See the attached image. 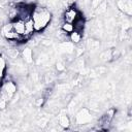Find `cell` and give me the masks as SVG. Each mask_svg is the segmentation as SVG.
<instances>
[{
    "mask_svg": "<svg viewBox=\"0 0 132 132\" xmlns=\"http://www.w3.org/2000/svg\"><path fill=\"white\" fill-rule=\"evenodd\" d=\"M31 19L34 23L35 32L43 31L52 22V11L45 6L35 5Z\"/></svg>",
    "mask_w": 132,
    "mask_h": 132,
    "instance_id": "6da1fadb",
    "label": "cell"
},
{
    "mask_svg": "<svg viewBox=\"0 0 132 132\" xmlns=\"http://www.w3.org/2000/svg\"><path fill=\"white\" fill-rule=\"evenodd\" d=\"M18 86L12 79L2 80L1 89H0V96L4 98L7 102H9L16 94Z\"/></svg>",
    "mask_w": 132,
    "mask_h": 132,
    "instance_id": "7a4b0ae2",
    "label": "cell"
},
{
    "mask_svg": "<svg viewBox=\"0 0 132 132\" xmlns=\"http://www.w3.org/2000/svg\"><path fill=\"white\" fill-rule=\"evenodd\" d=\"M79 15H80V11H79V9L77 8V6H75V5H70V6H68V7L64 10V12H63V22L72 24Z\"/></svg>",
    "mask_w": 132,
    "mask_h": 132,
    "instance_id": "3957f363",
    "label": "cell"
},
{
    "mask_svg": "<svg viewBox=\"0 0 132 132\" xmlns=\"http://www.w3.org/2000/svg\"><path fill=\"white\" fill-rule=\"evenodd\" d=\"M93 120V116L88 108H81L75 116V122L77 125H86L89 124Z\"/></svg>",
    "mask_w": 132,
    "mask_h": 132,
    "instance_id": "277c9868",
    "label": "cell"
},
{
    "mask_svg": "<svg viewBox=\"0 0 132 132\" xmlns=\"http://www.w3.org/2000/svg\"><path fill=\"white\" fill-rule=\"evenodd\" d=\"M117 7L121 12L130 16L132 14V3L131 0H117Z\"/></svg>",
    "mask_w": 132,
    "mask_h": 132,
    "instance_id": "5b68a950",
    "label": "cell"
},
{
    "mask_svg": "<svg viewBox=\"0 0 132 132\" xmlns=\"http://www.w3.org/2000/svg\"><path fill=\"white\" fill-rule=\"evenodd\" d=\"M35 32V28H34V23L32 21V19H29L27 21H25V33H24V37L26 40H28L29 38H31L33 36Z\"/></svg>",
    "mask_w": 132,
    "mask_h": 132,
    "instance_id": "8992f818",
    "label": "cell"
},
{
    "mask_svg": "<svg viewBox=\"0 0 132 132\" xmlns=\"http://www.w3.org/2000/svg\"><path fill=\"white\" fill-rule=\"evenodd\" d=\"M11 25L16 34H19L21 36L24 35V33H25V22L24 21H22L20 19H15V20L11 21Z\"/></svg>",
    "mask_w": 132,
    "mask_h": 132,
    "instance_id": "52a82bcc",
    "label": "cell"
},
{
    "mask_svg": "<svg viewBox=\"0 0 132 132\" xmlns=\"http://www.w3.org/2000/svg\"><path fill=\"white\" fill-rule=\"evenodd\" d=\"M59 48L62 53H64L66 55H70V54L74 53V44L70 41H62L59 44Z\"/></svg>",
    "mask_w": 132,
    "mask_h": 132,
    "instance_id": "ba28073f",
    "label": "cell"
},
{
    "mask_svg": "<svg viewBox=\"0 0 132 132\" xmlns=\"http://www.w3.org/2000/svg\"><path fill=\"white\" fill-rule=\"evenodd\" d=\"M21 56H22L23 60L25 61V63H27V64H30L34 61L33 51L30 47H24L23 51L21 52Z\"/></svg>",
    "mask_w": 132,
    "mask_h": 132,
    "instance_id": "9c48e42d",
    "label": "cell"
},
{
    "mask_svg": "<svg viewBox=\"0 0 132 132\" xmlns=\"http://www.w3.org/2000/svg\"><path fill=\"white\" fill-rule=\"evenodd\" d=\"M72 25H73L74 30L79 31V32H82L85 30V28H86V25H87V22H86L85 16H82L81 13H80V15L72 23Z\"/></svg>",
    "mask_w": 132,
    "mask_h": 132,
    "instance_id": "30bf717a",
    "label": "cell"
},
{
    "mask_svg": "<svg viewBox=\"0 0 132 132\" xmlns=\"http://www.w3.org/2000/svg\"><path fill=\"white\" fill-rule=\"evenodd\" d=\"M68 38H69V41L72 42L73 44H79L82 39V32L73 30L71 33L68 34Z\"/></svg>",
    "mask_w": 132,
    "mask_h": 132,
    "instance_id": "8fae6325",
    "label": "cell"
},
{
    "mask_svg": "<svg viewBox=\"0 0 132 132\" xmlns=\"http://www.w3.org/2000/svg\"><path fill=\"white\" fill-rule=\"evenodd\" d=\"M58 123L62 129H68L70 127V119L67 114H60L58 117Z\"/></svg>",
    "mask_w": 132,
    "mask_h": 132,
    "instance_id": "7c38bea8",
    "label": "cell"
},
{
    "mask_svg": "<svg viewBox=\"0 0 132 132\" xmlns=\"http://www.w3.org/2000/svg\"><path fill=\"white\" fill-rule=\"evenodd\" d=\"M87 47H88V50H90L92 52H95V51L99 50V47H100V41L98 39L91 38L87 42Z\"/></svg>",
    "mask_w": 132,
    "mask_h": 132,
    "instance_id": "4fadbf2b",
    "label": "cell"
},
{
    "mask_svg": "<svg viewBox=\"0 0 132 132\" xmlns=\"http://www.w3.org/2000/svg\"><path fill=\"white\" fill-rule=\"evenodd\" d=\"M94 10H95V12H96L97 14H99V15L104 14V13L107 11V0L101 1V2L97 5V7H96Z\"/></svg>",
    "mask_w": 132,
    "mask_h": 132,
    "instance_id": "5bb4252c",
    "label": "cell"
},
{
    "mask_svg": "<svg viewBox=\"0 0 132 132\" xmlns=\"http://www.w3.org/2000/svg\"><path fill=\"white\" fill-rule=\"evenodd\" d=\"M61 31L64 33V34H66L67 36H68V34L69 33H71L73 30H74V28H73V25L72 24H70V23H66V22H63L62 24H61Z\"/></svg>",
    "mask_w": 132,
    "mask_h": 132,
    "instance_id": "9a60e30c",
    "label": "cell"
},
{
    "mask_svg": "<svg viewBox=\"0 0 132 132\" xmlns=\"http://www.w3.org/2000/svg\"><path fill=\"white\" fill-rule=\"evenodd\" d=\"M99 59L103 62H109L111 61V50H106L104 52H102L99 55Z\"/></svg>",
    "mask_w": 132,
    "mask_h": 132,
    "instance_id": "2e32d148",
    "label": "cell"
},
{
    "mask_svg": "<svg viewBox=\"0 0 132 132\" xmlns=\"http://www.w3.org/2000/svg\"><path fill=\"white\" fill-rule=\"evenodd\" d=\"M20 55V52L19 50L16 48V46H13V47H10L7 50V56L11 59H16Z\"/></svg>",
    "mask_w": 132,
    "mask_h": 132,
    "instance_id": "e0dca14e",
    "label": "cell"
},
{
    "mask_svg": "<svg viewBox=\"0 0 132 132\" xmlns=\"http://www.w3.org/2000/svg\"><path fill=\"white\" fill-rule=\"evenodd\" d=\"M5 69H6V62L2 57H0V79L3 78L5 74Z\"/></svg>",
    "mask_w": 132,
    "mask_h": 132,
    "instance_id": "ac0fdd59",
    "label": "cell"
},
{
    "mask_svg": "<svg viewBox=\"0 0 132 132\" xmlns=\"http://www.w3.org/2000/svg\"><path fill=\"white\" fill-rule=\"evenodd\" d=\"M66 68V64L64 61H58L56 63V69L59 71V72H63Z\"/></svg>",
    "mask_w": 132,
    "mask_h": 132,
    "instance_id": "d6986e66",
    "label": "cell"
},
{
    "mask_svg": "<svg viewBox=\"0 0 132 132\" xmlns=\"http://www.w3.org/2000/svg\"><path fill=\"white\" fill-rule=\"evenodd\" d=\"M45 98H43L42 96L41 97H39V98H36L35 99V105L37 106V107H41L43 104H44V102H45Z\"/></svg>",
    "mask_w": 132,
    "mask_h": 132,
    "instance_id": "ffe728a7",
    "label": "cell"
},
{
    "mask_svg": "<svg viewBox=\"0 0 132 132\" xmlns=\"http://www.w3.org/2000/svg\"><path fill=\"white\" fill-rule=\"evenodd\" d=\"M52 92H53V88L51 87H48V88H46L43 92H42V97L43 98H45V99H47L50 96H51V94H52Z\"/></svg>",
    "mask_w": 132,
    "mask_h": 132,
    "instance_id": "44dd1931",
    "label": "cell"
},
{
    "mask_svg": "<svg viewBox=\"0 0 132 132\" xmlns=\"http://www.w3.org/2000/svg\"><path fill=\"white\" fill-rule=\"evenodd\" d=\"M7 101L4 99V98H2L1 96H0V109H4L5 107H6V105H7Z\"/></svg>",
    "mask_w": 132,
    "mask_h": 132,
    "instance_id": "7402d4cb",
    "label": "cell"
}]
</instances>
